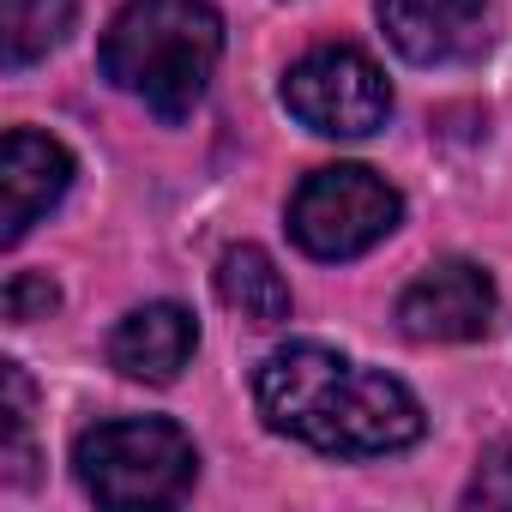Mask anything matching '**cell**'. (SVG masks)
<instances>
[{
    "label": "cell",
    "mask_w": 512,
    "mask_h": 512,
    "mask_svg": "<svg viewBox=\"0 0 512 512\" xmlns=\"http://www.w3.org/2000/svg\"><path fill=\"white\" fill-rule=\"evenodd\" d=\"M223 55V19L211 0H127L103 31V79L139 97L151 115L181 121L205 97Z\"/></svg>",
    "instance_id": "obj_2"
},
{
    "label": "cell",
    "mask_w": 512,
    "mask_h": 512,
    "mask_svg": "<svg viewBox=\"0 0 512 512\" xmlns=\"http://www.w3.org/2000/svg\"><path fill=\"white\" fill-rule=\"evenodd\" d=\"M464 500H470V506H512V446H494V452L476 464Z\"/></svg>",
    "instance_id": "obj_14"
},
{
    "label": "cell",
    "mask_w": 512,
    "mask_h": 512,
    "mask_svg": "<svg viewBox=\"0 0 512 512\" xmlns=\"http://www.w3.org/2000/svg\"><path fill=\"white\" fill-rule=\"evenodd\" d=\"M398 217H404L398 187L362 163H326L290 199V235L314 260H356L398 229Z\"/></svg>",
    "instance_id": "obj_4"
},
{
    "label": "cell",
    "mask_w": 512,
    "mask_h": 512,
    "mask_svg": "<svg viewBox=\"0 0 512 512\" xmlns=\"http://www.w3.org/2000/svg\"><path fill=\"white\" fill-rule=\"evenodd\" d=\"M253 398L272 434H290L338 458H386L422 440L428 416L416 392L380 368H362L326 344H284L253 374Z\"/></svg>",
    "instance_id": "obj_1"
},
{
    "label": "cell",
    "mask_w": 512,
    "mask_h": 512,
    "mask_svg": "<svg viewBox=\"0 0 512 512\" xmlns=\"http://www.w3.org/2000/svg\"><path fill=\"white\" fill-rule=\"evenodd\" d=\"M494 320V284L470 260H434L398 296V332L416 344H470Z\"/></svg>",
    "instance_id": "obj_6"
},
{
    "label": "cell",
    "mask_w": 512,
    "mask_h": 512,
    "mask_svg": "<svg viewBox=\"0 0 512 512\" xmlns=\"http://www.w3.org/2000/svg\"><path fill=\"white\" fill-rule=\"evenodd\" d=\"M55 302H61V290H55L49 278H37V272H19V278L7 284V320H13V326L49 320V314H55Z\"/></svg>",
    "instance_id": "obj_13"
},
{
    "label": "cell",
    "mask_w": 512,
    "mask_h": 512,
    "mask_svg": "<svg viewBox=\"0 0 512 512\" xmlns=\"http://www.w3.org/2000/svg\"><path fill=\"white\" fill-rule=\"evenodd\" d=\"M73 187V151L37 127H13L0 145V241L19 247L43 211L61 205Z\"/></svg>",
    "instance_id": "obj_8"
},
{
    "label": "cell",
    "mask_w": 512,
    "mask_h": 512,
    "mask_svg": "<svg viewBox=\"0 0 512 512\" xmlns=\"http://www.w3.org/2000/svg\"><path fill=\"white\" fill-rule=\"evenodd\" d=\"M217 296H223V308L229 314H241L247 326H284L290 320V278L278 272V260L266 247H253V241H241V247H229L223 260H217Z\"/></svg>",
    "instance_id": "obj_10"
},
{
    "label": "cell",
    "mask_w": 512,
    "mask_h": 512,
    "mask_svg": "<svg viewBox=\"0 0 512 512\" xmlns=\"http://www.w3.org/2000/svg\"><path fill=\"white\" fill-rule=\"evenodd\" d=\"M386 43L416 67H458L494 43L488 0H380Z\"/></svg>",
    "instance_id": "obj_7"
},
{
    "label": "cell",
    "mask_w": 512,
    "mask_h": 512,
    "mask_svg": "<svg viewBox=\"0 0 512 512\" xmlns=\"http://www.w3.org/2000/svg\"><path fill=\"white\" fill-rule=\"evenodd\" d=\"M284 109H290L308 133H326V139H368V133H380L386 115H392V85H386V73H380L362 49L326 43V49H308V55L284 73Z\"/></svg>",
    "instance_id": "obj_5"
},
{
    "label": "cell",
    "mask_w": 512,
    "mask_h": 512,
    "mask_svg": "<svg viewBox=\"0 0 512 512\" xmlns=\"http://www.w3.org/2000/svg\"><path fill=\"white\" fill-rule=\"evenodd\" d=\"M199 350V326L181 302H145L109 332V368L145 386H169Z\"/></svg>",
    "instance_id": "obj_9"
},
{
    "label": "cell",
    "mask_w": 512,
    "mask_h": 512,
    "mask_svg": "<svg viewBox=\"0 0 512 512\" xmlns=\"http://www.w3.org/2000/svg\"><path fill=\"white\" fill-rule=\"evenodd\" d=\"M79 19V0H0V61L7 73L55 55Z\"/></svg>",
    "instance_id": "obj_11"
},
{
    "label": "cell",
    "mask_w": 512,
    "mask_h": 512,
    "mask_svg": "<svg viewBox=\"0 0 512 512\" xmlns=\"http://www.w3.org/2000/svg\"><path fill=\"white\" fill-rule=\"evenodd\" d=\"M0 416H7V446H0V464H7V482L31 476V380L19 362H0Z\"/></svg>",
    "instance_id": "obj_12"
},
{
    "label": "cell",
    "mask_w": 512,
    "mask_h": 512,
    "mask_svg": "<svg viewBox=\"0 0 512 512\" xmlns=\"http://www.w3.org/2000/svg\"><path fill=\"white\" fill-rule=\"evenodd\" d=\"M73 470L85 494L103 506H163L187 494L199 452L163 416H115L73 440Z\"/></svg>",
    "instance_id": "obj_3"
}]
</instances>
